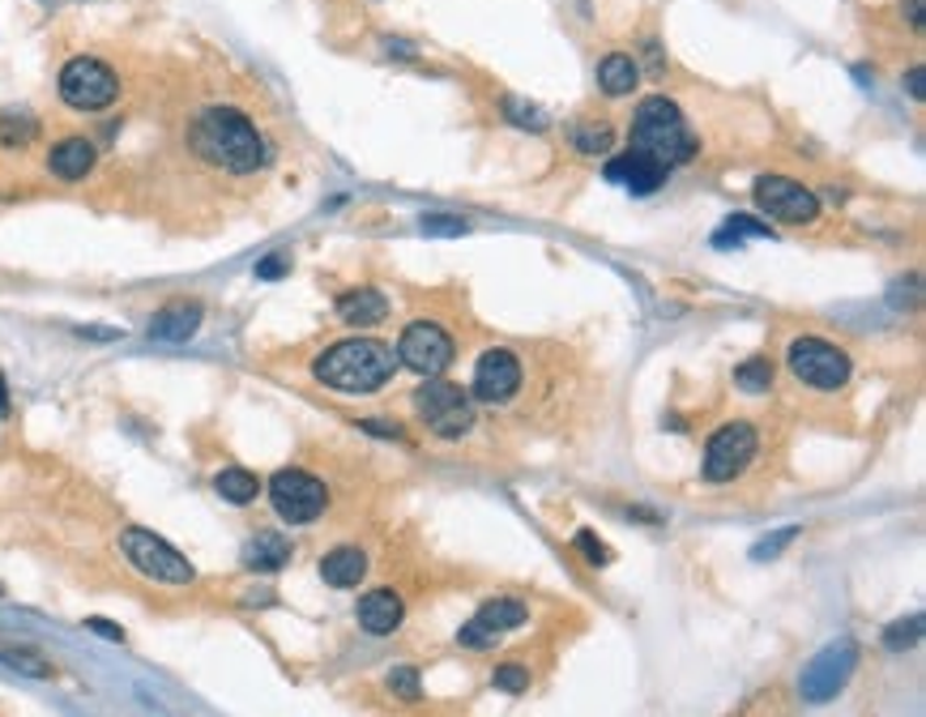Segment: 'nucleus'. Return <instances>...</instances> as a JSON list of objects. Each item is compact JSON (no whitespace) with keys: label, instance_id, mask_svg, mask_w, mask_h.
Segmentation results:
<instances>
[{"label":"nucleus","instance_id":"obj_5","mask_svg":"<svg viewBox=\"0 0 926 717\" xmlns=\"http://www.w3.org/2000/svg\"><path fill=\"white\" fill-rule=\"evenodd\" d=\"M56 90H60V99H65L69 107H78V112H103V107L116 103L120 81L103 60L78 56V60H69V65L60 69Z\"/></svg>","mask_w":926,"mask_h":717},{"label":"nucleus","instance_id":"obj_31","mask_svg":"<svg viewBox=\"0 0 926 717\" xmlns=\"http://www.w3.org/2000/svg\"><path fill=\"white\" fill-rule=\"evenodd\" d=\"M492 683H496L500 692H526V687H530V667H521V662H504V667H496Z\"/></svg>","mask_w":926,"mask_h":717},{"label":"nucleus","instance_id":"obj_6","mask_svg":"<svg viewBox=\"0 0 926 717\" xmlns=\"http://www.w3.org/2000/svg\"><path fill=\"white\" fill-rule=\"evenodd\" d=\"M415 410L427 428L444 440H458L474 428V401L462 385H449V380H427L415 394Z\"/></svg>","mask_w":926,"mask_h":717},{"label":"nucleus","instance_id":"obj_18","mask_svg":"<svg viewBox=\"0 0 926 717\" xmlns=\"http://www.w3.org/2000/svg\"><path fill=\"white\" fill-rule=\"evenodd\" d=\"M201 325V304L193 299H176L167 308H158L155 320H150V338L155 342H189Z\"/></svg>","mask_w":926,"mask_h":717},{"label":"nucleus","instance_id":"obj_9","mask_svg":"<svg viewBox=\"0 0 926 717\" xmlns=\"http://www.w3.org/2000/svg\"><path fill=\"white\" fill-rule=\"evenodd\" d=\"M786 363H790V372L803 385H811V389H842L849 380V355L842 346L824 342V338H799V342H790Z\"/></svg>","mask_w":926,"mask_h":717},{"label":"nucleus","instance_id":"obj_23","mask_svg":"<svg viewBox=\"0 0 926 717\" xmlns=\"http://www.w3.org/2000/svg\"><path fill=\"white\" fill-rule=\"evenodd\" d=\"M214 491H218L227 504H252V500L261 496V478L239 470V466H227V470L214 475Z\"/></svg>","mask_w":926,"mask_h":717},{"label":"nucleus","instance_id":"obj_32","mask_svg":"<svg viewBox=\"0 0 926 717\" xmlns=\"http://www.w3.org/2000/svg\"><path fill=\"white\" fill-rule=\"evenodd\" d=\"M388 687H393V696H402V701H419L424 692H419V671L415 667H393L388 671Z\"/></svg>","mask_w":926,"mask_h":717},{"label":"nucleus","instance_id":"obj_12","mask_svg":"<svg viewBox=\"0 0 926 717\" xmlns=\"http://www.w3.org/2000/svg\"><path fill=\"white\" fill-rule=\"evenodd\" d=\"M397 358L419 372V376H440L449 363H453V338L431 325V320H415L402 329V342H397Z\"/></svg>","mask_w":926,"mask_h":717},{"label":"nucleus","instance_id":"obj_16","mask_svg":"<svg viewBox=\"0 0 926 717\" xmlns=\"http://www.w3.org/2000/svg\"><path fill=\"white\" fill-rule=\"evenodd\" d=\"M402 615H406V602L393 590H372L359 598V628L372 637H388L402 624Z\"/></svg>","mask_w":926,"mask_h":717},{"label":"nucleus","instance_id":"obj_3","mask_svg":"<svg viewBox=\"0 0 926 717\" xmlns=\"http://www.w3.org/2000/svg\"><path fill=\"white\" fill-rule=\"evenodd\" d=\"M632 150L650 155L662 167H675V162H688L696 155V137L688 128L684 112L666 99V94H654L636 107V120H632Z\"/></svg>","mask_w":926,"mask_h":717},{"label":"nucleus","instance_id":"obj_15","mask_svg":"<svg viewBox=\"0 0 926 717\" xmlns=\"http://www.w3.org/2000/svg\"><path fill=\"white\" fill-rule=\"evenodd\" d=\"M607 180L623 184L636 197H650V193H657L666 184V167L657 159H650V155H641V150H628L616 162H607Z\"/></svg>","mask_w":926,"mask_h":717},{"label":"nucleus","instance_id":"obj_10","mask_svg":"<svg viewBox=\"0 0 926 717\" xmlns=\"http://www.w3.org/2000/svg\"><path fill=\"white\" fill-rule=\"evenodd\" d=\"M756 457V428L752 423H726L709 436L704 448V478L709 482H731L734 475L747 470V462Z\"/></svg>","mask_w":926,"mask_h":717},{"label":"nucleus","instance_id":"obj_11","mask_svg":"<svg viewBox=\"0 0 926 717\" xmlns=\"http://www.w3.org/2000/svg\"><path fill=\"white\" fill-rule=\"evenodd\" d=\"M752 193H756V205H760L769 218H777V223H794V227H803V223H815V218H820V197H815L811 189H803L799 180H786V175H760Z\"/></svg>","mask_w":926,"mask_h":717},{"label":"nucleus","instance_id":"obj_22","mask_svg":"<svg viewBox=\"0 0 926 717\" xmlns=\"http://www.w3.org/2000/svg\"><path fill=\"white\" fill-rule=\"evenodd\" d=\"M636 78H641V69H636V60H632V56H619V52H611V56L598 65V86H602L611 99L632 94V90H636Z\"/></svg>","mask_w":926,"mask_h":717},{"label":"nucleus","instance_id":"obj_8","mask_svg":"<svg viewBox=\"0 0 926 717\" xmlns=\"http://www.w3.org/2000/svg\"><path fill=\"white\" fill-rule=\"evenodd\" d=\"M854 667H858V645H854V640H837V645L820 649L808 667H803V679H799L803 701H808V705H828V701L849 683Z\"/></svg>","mask_w":926,"mask_h":717},{"label":"nucleus","instance_id":"obj_38","mask_svg":"<svg viewBox=\"0 0 926 717\" xmlns=\"http://www.w3.org/2000/svg\"><path fill=\"white\" fill-rule=\"evenodd\" d=\"M905 81H910V94H914V99H923V94H926V90H923V69H910V78H905Z\"/></svg>","mask_w":926,"mask_h":717},{"label":"nucleus","instance_id":"obj_2","mask_svg":"<svg viewBox=\"0 0 926 717\" xmlns=\"http://www.w3.org/2000/svg\"><path fill=\"white\" fill-rule=\"evenodd\" d=\"M393 367H397V358L376 338H347L312 363L316 380L338 394H376L381 385L393 380Z\"/></svg>","mask_w":926,"mask_h":717},{"label":"nucleus","instance_id":"obj_1","mask_svg":"<svg viewBox=\"0 0 926 717\" xmlns=\"http://www.w3.org/2000/svg\"><path fill=\"white\" fill-rule=\"evenodd\" d=\"M189 146H193L196 159H205L218 171H232V175H252L270 162L266 137L252 128V120L232 112V107L201 112L189 128Z\"/></svg>","mask_w":926,"mask_h":717},{"label":"nucleus","instance_id":"obj_27","mask_svg":"<svg viewBox=\"0 0 926 717\" xmlns=\"http://www.w3.org/2000/svg\"><path fill=\"white\" fill-rule=\"evenodd\" d=\"M923 640V615H910V619H896L892 628L884 633V645L892 649V653H901V649H914Z\"/></svg>","mask_w":926,"mask_h":717},{"label":"nucleus","instance_id":"obj_39","mask_svg":"<svg viewBox=\"0 0 926 717\" xmlns=\"http://www.w3.org/2000/svg\"><path fill=\"white\" fill-rule=\"evenodd\" d=\"M0 414H9V389H4V376H0Z\"/></svg>","mask_w":926,"mask_h":717},{"label":"nucleus","instance_id":"obj_34","mask_svg":"<svg viewBox=\"0 0 926 717\" xmlns=\"http://www.w3.org/2000/svg\"><path fill=\"white\" fill-rule=\"evenodd\" d=\"M470 223L465 218H453V214H427L424 218V236H465Z\"/></svg>","mask_w":926,"mask_h":717},{"label":"nucleus","instance_id":"obj_36","mask_svg":"<svg viewBox=\"0 0 926 717\" xmlns=\"http://www.w3.org/2000/svg\"><path fill=\"white\" fill-rule=\"evenodd\" d=\"M577 551H585V556H589V564H594V568H602V564L611 559V551H607V547H602V543H598V538H594L589 530H580V534H577Z\"/></svg>","mask_w":926,"mask_h":717},{"label":"nucleus","instance_id":"obj_35","mask_svg":"<svg viewBox=\"0 0 926 717\" xmlns=\"http://www.w3.org/2000/svg\"><path fill=\"white\" fill-rule=\"evenodd\" d=\"M286 274H291V257H286V252H270V257L257 265V278H266V282L286 278Z\"/></svg>","mask_w":926,"mask_h":717},{"label":"nucleus","instance_id":"obj_26","mask_svg":"<svg viewBox=\"0 0 926 717\" xmlns=\"http://www.w3.org/2000/svg\"><path fill=\"white\" fill-rule=\"evenodd\" d=\"M734 385L738 389H747V394H769V385H772V363L765 355H756V358H747L738 372H734Z\"/></svg>","mask_w":926,"mask_h":717},{"label":"nucleus","instance_id":"obj_17","mask_svg":"<svg viewBox=\"0 0 926 717\" xmlns=\"http://www.w3.org/2000/svg\"><path fill=\"white\" fill-rule=\"evenodd\" d=\"M94 162H99V150H94V141H86V137H65V141H56L52 155H47V167H52L56 180H86V175L94 171Z\"/></svg>","mask_w":926,"mask_h":717},{"label":"nucleus","instance_id":"obj_25","mask_svg":"<svg viewBox=\"0 0 926 717\" xmlns=\"http://www.w3.org/2000/svg\"><path fill=\"white\" fill-rule=\"evenodd\" d=\"M0 662L13 667V671H22V675H35V679L52 675V662L43 658L39 649H26V645H0Z\"/></svg>","mask_w":926,"mask_h":717},{"label":"nucleus","instance_id":"obj_33","mask_svg":"<svg viewBox=\"0 0 926 717\" xmlns=\"http://www.w3.org/2000/svg\"><path fill=\"white\" fill-rule=\"evenodd\" d=\"M799 538V525H786V530H777L772 538H765V543H756L752 547V559H772V556H781L790 543Z\"/></svg>","mask_w":926,"mask_h":717},{"label":"nucleus","instance_id":"obj_13","mask_svg":"<svg viewBox=\"0 0 926 717\" xmlns=\"http://www.w3.org/2000/svg\"><path fill=\"white\" fill-rule=\"evenodd\" d=\"M526 619H530V611H526L521 598H492V602L478 606V615H474L470 624H462L458 645H465V649H492L504 633L521 628Z\"/></svg>","mask_w":926,"mask_h":717},{"label":"nucleus","instance_id":"obj_4","mask_svg":"<svg viewBox=\"0 0 926 717\" xmlns=\"http://www.w3.org/2000/svg\"><path fill=\"white\" fill-rule=\"evenodd\" d=\"M120 551H124V559H128L142 577H150L158 585H193L196 581L193 564L180 556L167 538H158L155 530L128 525V530L120 534Z\"/></svg>","mask_w":926,"mask_h":717},{"label":"nucleus","instance_id":"obj_29","mask_svg":"<svg viewBox=\"0 0 926 717\" xmlns=\"http://www.w3.org/2000/svg\"><path fill=\"white\" fill-rule=\"evenodd\" d=\"M743 236H769V227H765V223H756L752 214H734V218H726V231L718 236V243L726 248V243H738Z\"/></svg>","mask_w":926,"mask_h":717},{"label":"nucleus","instance_id":"obj_14","mask_svg":"<svg viewBox=\"0 0 926 717\" xmlns=\"http://www.w3.org/2000/svg\"><path fill=\"white\" fill-rule=\"evenodd\" d=\"M521 389V363L512 351H487L474 367V398L478 401H508Z\"/></svg>","mask_w":926,"mask_h":717},{"label":"nucleus","instance_id":"obj_19","mask_svg":"<svg viewBox=\"0 0 926 717\" xmlns=\"http://www.w3.org/2000/svg\"><path fill=\"white\" fill-rule=\"evenodd\" d=\"M368 577V556L359 547H338L320 559V581L334 585V590H350Z\"/></svg>","mask_w":926,"mask_h":717},{"label":"nucleus","instance_id":"obj_37","mask_svg":"<svg viewBox=\"0 0 926 717\" xmlns=\"http://www.w3.org/2000/svg\"><path fill=\"white\" fill-rule=\"evenodd\" d=\"M86 628H90V633H99V637L103 640H124V628H120V624H112V619H99V615H90V619H86Z\"/></svg>","mask_w":926,"mask_h":717},{"label":"nucleus","instance_id":"obj_24","mask_svg":"<svg viewBox=\"0 0 926 717\" xmlns=\"http://www.w3.org/2000/svg\"><path fill=\"white\" fill-rule=\"evenodd\" d=\"M39 137V120L22 116V112H4L0 116V146L4 150H22V146H31Z\"/></svg>","mask_w":926,"mask_h":717},{"label":"nucleus","instance_id":"obj_7","mask_svg":"<svg viewBox=\"0 0 926 717\" xmlns=\"http://www.w3.org/2000/svg\"><path fill=\"white\" fill-rule=\"evenodd\" d=\"M270 504L282 521L308 525V521H316L325 513L329 491H325V482L316 475H308V470H278V475L270 478Z\"/></svg>","mask_w":926,"mask_h":717},{"label":"nucleus","instance_id":"obj_28","mask_svg":"<svg viewBox=\"0 0 926 717\" xmlns=\"http://www.w3.org/2000/svg\"><path fill=\"white\" fill-rule=\"evenodd\" d=\"M504 112H508V120H512L517 128H534V133H542V128H546V116H542V107H534V103L504 99Z\"/></svg>","mask_w":926,"mask_h":717},{"label":"nucleus","instance_id":"obj_21","mask_svg":"<svg viewBox=\"0 0 926 717\" xmlns=\"http://www.w3.org/2000/svg\"><path fill=\"white\" fill-rule=\"evenodd\" d=\"M338 317L347 325H381L388 317V299L372 286H354L338 299Z\"/></svg>","mask_w":926,"mask_h":717},{"label":"nucleus","instance_id":"obj_30","mask_svg":"<svg viewBox=\"0 0 926 717\" xmlns=\"http://www.w3.org/2000/svg\"><path fill=\"white\" fill-rule=\"evenodd\" d=\"M573 141H577L580 155H607L611 150V128L598 124V128H573Z\"/></svg>","mask_w":926,"mask_h":717},{"label":"nucleus","instance_id":"obj_20","mask_svg":"<svg viewBox=\"0 0 926 717\" xmlns=\"http://www.w3.org/2000/svg\"><path fill=\"white\" fill-rule=\"evenodd\" d=\"M244 564H248L252 572H278V568H286V564H291V543H286L278 530H261V534H252V538H248V547H244Z\"/></svg>","mask_w":926,"mask_h":717}]
</instances>
